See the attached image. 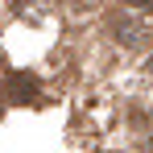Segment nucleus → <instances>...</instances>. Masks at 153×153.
Returning <instances> with one entry per match:
<instances>
[{"instance_id":"obj_1","label":"nucleus","mask_w":153,"mask_h":153,"mask_svg":"<svg viewBox=\"0 0 153 153\" xmlns=\"http://www.w3.org/2000/svg\"><path fill=\"white\" fill-rule=\"evenodd\" d=\"M112 33H116V42L128 46V50H141V46H149L153 42V21L145 17H132V13H112Z\"/></svg>"},{"instance_id":"obj_2","label":"nucleus","mask_w":153,"mask_h":153,"mask_svg":"<svg viewBox=\"0 0 153 153\" xmlns=\"http://www.w3.org/2000/svg\"><path fill=\"white\" fill-rule=\"evenodd\" d=\"M4 87H8V103H33L37 100V79L25 75V71H13L4 79Z\"/></svg>"},{"instance_id":"obj_3","label":"nucleus","mask_w":153,"mask_h":153,"mask_svg":"<svg viewBox=\"0 0 153 153\" xmlns=\"http://www.w3.org/2000/svg\"><path fill=\"white\" fill-rule=\"evenodd\" d=\"M145 153H153V137H149V145H145Z\"/></svg>"},{"instance_id":"obj_4","label":"nucleus","mask_w":153,"mask_h":153,"mask_svg":"<svg viewBox=\"0 0 153 153\" xmlns=\"http://www.w3.org/2000/svg\"><path fill=\"white\" fill-rule=\"evenodd\" d=\"M149 75H153V62H149Z\"/></svg>"}]
</instances>
